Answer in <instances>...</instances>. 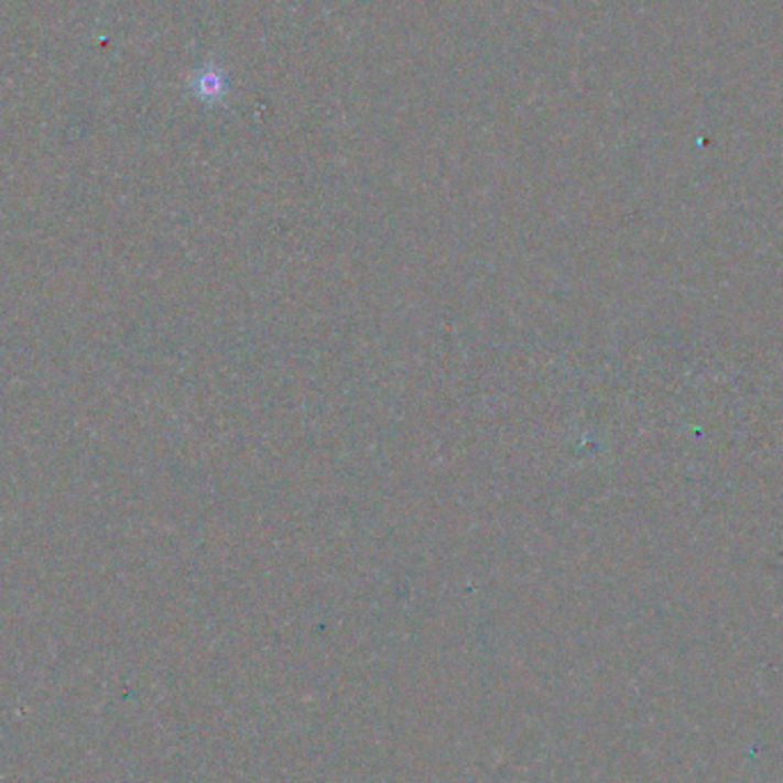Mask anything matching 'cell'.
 <instances>
[{
  "label": "cell",
  "mask_w": 783,
  "mask_h": 783,
  "mask_svg": "<svg viewBox=\"0 0 783 783\" xmlns=\"http://www.w3.org/2000/svg\"><path fill=\"white\" fill-rule=\"evenodd\" d=\"M193 87H195V95L205 104H222L229 93L227 76L222 74V69H216L214 65H207L205 69H199L195 74Z\"/></svg>",
  "instance_id": "6da1fadb"
}]
</instances>
